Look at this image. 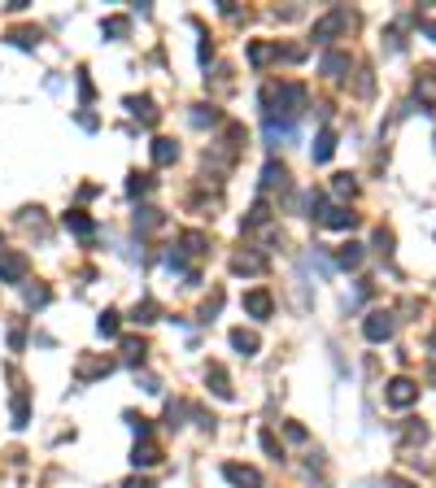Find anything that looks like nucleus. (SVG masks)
Wrapping results in <instances>:
<instances>
[{
  "label": "nucleus",
  "mask_w": 436,
  "mask_h": 488,
  "mask_svg": "<svg viewBox=\"0 0 436 488\" xmlns=\"http://www.w3.org/2000/svg\"><path fill=\"white\" fill-rule=\"evenodd\" d=\"M341 70H349V53H327L323 57V74H327V79H336Z\"/></svg>",
  "instance_id": "nucleus-13"
},
{
  "label": "nucleus",
  "mask_w": 436,
  "mask_h": 488,
  "mask_svg": "<svg viewBox=\"0 0 436 488\" xmlns=\"http://www.w3.org/2000/svg\"><path fill=\"white\" fill-rule=\"evenodd\" d=\"M179 157V144L175 140H153V162H158V166H170Z\"/></svg>",
  "instance_id": "nucleus-9"
},
{
  "label": "nucleus",
  "mask_w": 436,
  "mask_h": 488,
  "mask_svg": "<svg viewBox=\"0 0 436 488\" xmlns=\"http://www.w3.org/2000/svg\"><path fill=\"white\" fill-rule=\"evenodd\" d=\"M66 227L74 231V236H92V231H96V222H92L88 214H79V210H70V214H66Z\"/></svg>",
  "instance_id": "nucleus-11"
},
{
  "label": "nucleus",
  "mask_w": 436,
  "mask_h": 488,
  "mask_svg": "<svg viewBox=\"0 0 436 488\" xmlns=\"http://www.w3.org/2000/svg\"><path fill=\"white\" fill-rule=\"evenodd\" d=\"M415 401H419V383H415V379H406V375H397V379L389 383V405L406 410V405H415Z\"/></svg>",
  "instance_id": "nucleus-3"
},
{
  "label": "nucleus",
  "mask_w": 436,
  "mask_h": 488,
  "mask_svg": "<svg viewBox=\"0 0 436 488\" xmlns=\"http://www.w3.org/2000/svg\"><path fill=\"white\" fill-rule=\"evenodd\" d=\"M148 188H153L148 174H131V184H126V192H131V196H140V192H148Z\"/></svg>",
  "instance_id": "nucleus-24"
},
{
  "label": "nucleus",
  "mask_w": 436,
  "mask_h": 488,
  "mask_svg": "<svg viewBox=\"0 0 436 488\" xmlns=\"http://www.w3.org/2000/svg\"><path fill=\"white\" fill-rule=\"evenodd\" d=\"M336 262H341L345 270H353V266H363V244H345V249L336 253Z\"/></svg>",
  "instance_id": "nucleus-16"
},
{
  "label": "nucleus",
  "mask_w": 436,
  "mask_h": 488,
  "mask_svg": "<svg viewBox=\"0 0 436 488\" xmlns=\"http://www.w3.org/2000/svg\"><path fill=\"white\" fill-rule=\"evenodd\" d=\"M126 109H131L136 118H144L148 126L158 122V109H153V100H148V96H131V100H126Z\"/></svg>",
  "instance_id": "nucleus-8"
},
{
  "label": "nucleus",
  "mask_w": 436,
  "mask_h": 488,
  "mask_svg": "<svg viewBox=\"0 0 436 488\" xmlns=\"http://www.w3.org/2000/svg\"><path fill=\"white\" fill-rule=\"evenodd\" d=\"M9 40H13L18 48H31V44H35L40 35H35V31H9Z\"/></svg>",
  "instance_id": "nucleus-26"
},
{
  "label": "nucleus",
  "mask_w": 436,
  "mask_h": 488,
  "mask_svg": "<svg viewBox=\"0 0 436 488\" xmlns=\"http://www.w3.org/2000/svg\"><path fill=\"white\" fill-rule=\"evenodd\" d=\"M244 310H249L253 319H271V310H275V301H271V292H262V288H253V292H244Z\"/></svg>",
  "instance_id": "nucleus-6"
},
{
  "label": "nucleus",
  "mask_w": 436,
  "mask_h": 488,
  "mask_svg": "<svg viewBox=\"0 0 436 488\" xmlns=\"http://www.w3.org/2000/svg\"><path fill=\"white\" fill-rule=\"evenodd\" d=\"M423 35H432V40H436V22H423Z\"/></svg>",
  "instance_id": "nucleus-31"
},
{
  "label": "nucleus",
  "mask_w": 436,
  "mask_h": 488,
  "mask_svg": "<svg viewBox=\"0 0 436 488\" xmlns=\"http://www.w3.org/2000/svg\"><path fill=\"white\" fill-rule=\"evenodd\" d=\"M232 266H236L240 275H258V270H262V258H236Z\"/></svg>",
  "instance_id": "nucleus-23"
},
{
  "label": "nucleus",
  "mask_w": 436,
  "mask_h": 488,
  "mask_svg": "<svg viewBox=\"0 0 436 488\" xmlns=\"http://www.w3.org/2000/svg\"><path fill=\"white\" fill-rule=\"evenodd\" d=\"M331 153H336V136H331V131H319V144H314V162H331Z\"/></svg>",
  "instance_id": "nucleus-14"
},
{
  "label": "nucleus",
  "mask_w": 436,
  "mask_h": 488,
  "mask_svg": "<svg viewBox=\"0 0 436 488\" xmlns=\"http://www.w3.org/2000/svg\"><path fill=\"white\" fill-rule=\"evenodd\" d=\"M126 31H131V22H126V18H110L105 22V35H126Z\"/></svg>",
  "instance_id": "nucleus-25"
},
{
  "label": "nucleus",
  "mask_w": 436,
  "mask_h": 488,
  "mask_svg": "<svg viewBox=\"0 0 436 488\" xmlns=\"http://www.w3.org/2000/svg\"><path fill=\"white\" fill-rule=\"evenodd\" d=\"M223 475L232 480L236 488H262V475L253 471V467H240V462H227V467H223Z\"/></svg>",
  "instance_id": "nucleus-5"
},
{
  "label": "nucleus",
  "mask_w": 436,
  "mask_h": 488,
  "mask_svg": "<svg viewBox=\"0 0 436 488\" xmlns=\"http://www.w3.org/2000/svg\"><path fill=\"white\" fill-rule=\"evenodd\" d=\"M136 227H140V231L162 227V214H158V210H140V214H136Z\"/></svg>",
  "instance_id": "nucleus-19"
},
{
  "label": "nucleus",
  "mask_w": 436,
  "mask_h": 488,
  "mask_svg": "<svg viewBox=\"0 0 436 488\" xmlns=\"http://www.w3.org/2000/svg\"><path fill=\"white\" fill-rule=\"evenodd\" d=\"M323 222H327L331 231H353V227H358V214H349V210H331Z\"/></svg>",
  "instance_id": "nucleus-10"
},
{
  "label": "nucleus",
  "mask_w": 436,
  "mask_h": 488,
  "mask_svg": "<svg viewBox=\"0 0 436 488\" xmlns=\"http://www.w3.org/2000/svg\"><path fill=\"white\" fill-rule=\"evenodd\" d=\"M184 253H192V258L205 253V236H201V231H188V236H184Z\"/></svg>",
  "instance_id": "nucleus-20"
},
{
  "label": "nucleus",
  "mask_w": 436,
  "mask_h": 488,
  "mask_svg": "<svg viewBox=\"0 0 436 488\" xmlns=\"http://www.w3.org/2000/svg\"><path fill=\"white\" fill-rule=\"evenodd\" d=\"M27 279V258L22 253H0V284H22Z\"/></svg>",
  "instance_id": "nucleus-4"
},
{
  "label": "nucleus",
  "mask_w": 436,
  "mask_h": 488,
  "mask_svg": "<svg viewBox=\"0 0 436 488\" xmlns=\"http://www.w3.org/2000/svg\"><path fill=\"white\" fill-rule=\"evenodd\" d=\"M27 301H31V305H48V288H31Z\"/></svg>",
  "instance_id": "nucleus-28"
},
{
  "label": "nucleus",
  "mask_w": 436,
  "mask_h": 488,
  "mask_svg": "<svg viewBox=\"0 0 436 488\" xmlns=\"http://www.w3.org/2000/svg\"><path fill=\"white\" fill-rule=\"evenodd\" d=\"M114 371V357H100V362H83L79 367V379H96V375H110Z\"/></svg>",
  "instance_id": "nucleus-15"
},
{
  "label": "nucleus",
  "mask_w": 436,
  "mask_h": 488,
  "mask_svg": "<svg viewBox=\"0 0 436 488\" xmlns=\"http://www.w3.org/2000/svg\"><path fill=\"white\" fill-rule=\"evenodd\" d=\"M432 349H436V331H432Z\"/></svg>",
  "instance_id": "nucleus-32"
},
{
  "label": "nucleus",
  "mask_w": 436,
  "mask_h": 488,
  "mask_svg": "<svg viewBox=\"0 0 436 488\" xmlns=\"http://www.w3.org/2000/svg\"><path fill=\"white\" fill-rule=\"evenodd\" d=\"M331 188H336V196H353V192H358L353 174H336V184H331Z\"/></svg>",
  "instance_id": "nucleus-22"
},
{
  "label": "nucleus",
  "mask_w": 436,
  "mask_h": 488,
  "mask_svg": "<svg viewBox=\"0 0 436 488\" xmlns=\"http://www.w3.org/2000/svg\"><path fill=\"white\" fill-rule=\"evenodd\" d=\"M96 331L114 340V336H118V314H114V310H105V314H100V323H96Z\"/></svg>",
  "instance_id": "nucleus-18"
},
{
  "label": "nucleus",
  "mask_w": 436,
  "mask_h": 488,
  "mask_svg": "<svg viewBox=\"0 0 436 488\" xmlns=\"http://www.w3.org/2000/svg\"><path fill=\"white\" fill-rule=\"evenodd\" d=\"M262 449H266V453H279V445H275V436H271V432H262Z\"/></svg>",
  "instance_id": "nucleus-29"
},
{
  "label": "nucleus",
  "mask_w": 436,
  "mask_h": 488,
  "mask_svg": "<svg viewBox=\"0 0 436 488\" xmlns=\"http://www.w3.org/2000/svg\"><path fill=\"white\" fill-rule=\"evenodd\" d=\"M192 122H196V126H205V122H218V114H214V109H205V105H196Z\"/></svg>",
  "instance_id": "nucleus-27"
},
{
  "label": "nucleus",
  "mask_w": 436,
  "mask_h": 488,
  "mask_svg": "<svg viewBox=\"0 0 436 488\" xmlns=\"http://www.w3.org/2000/svg\"><path fill=\"white\" fill-rule=\"evenodd\" d=\"M232 345H236L240 353H258V336H253V331H244V327L232 331Z\"/></svg>",
  "instance_id": "nucleus-17"
},
{
  "label": "nucleus",
  "mask_w": 436,
  "mask_h": 488,
  "mask_svg": "<svg viewBox=\"0 0 436 488\" xmlns=\"http://www.w3.org/2000/svg\"><path fill=\"white\" fill-rule=\"evenodd\" d=\"M158 458H162V453H158V445H148V441H144V445H136V453H131L136 467H158Z\"/></svg>",
  "instance_id": "nucleus-12"
},
{
  "label": "nucleus",
  "mask_w": 436,
  "mask_h": 488,
  "mask_svg": "<svg viewBox=\"0 0 436 488\" xmlns=\"http://www.w3.org/2000/svg\"><path fill=\"white\" fill-rule=\"evenodd\" d=\"M349 22H353V18H349V9H331L327 18H319V22H314V40H323V44H327L331 35L349 31Z\"/></svg>",
  "instance_id": "nucleus-1"
},
{
  "label": "nucleus",
  "mask_w": 436,
  "mask_h": 488,
  "mask_svg": "<svg viewBox=\"0 0 436 488\" xmlns=\"http://www.w3.org/2000/svg\"><path fill=\"white\" fill-rule=\"evenodd\" d=\"M205 383H210V388H214L223 401H232V379H227V371H223L218 362H210V367H205Z\"/></svg>",
  "instance_id": "nucleus-7"
},
{
  "label": "nucleus",
  "mask_w": 436,
  "mask_h": 488,
  "mask_svg": "<svg viewBox=\"0 0 436 488\" xmlns=\"http://www.w3.org/2000/svg\"><path fill=\"white\" fill-rule=\"evenodd\" d=\"M363 336H367L371 345H384V340L393 336V314H384V310L367 314V323H363Z\"/></svg>",
  "instance_id": "nucleus-2"
},
{
  "label": "nucleus",
  "mask_w": 436,
  "mask_h": 488,
  "mask_svg": "<svg viewBox=\"0 0 436 488\" xmlns=\"http://www.w3.org/2000/svg\"><path fill=\"white\" fill-rule=\"evenodd\" d=\"M136 323H158V305L153 301H144V305H136V314H131Z\"/></svg>",
  "instance_id": "nucleus-21"
},
{
  "label": "nucleus",
  "mask_w": 436,
  "mask_h": 488,
  "mask_svg": "<svg viewBox=\"0 0 436 488\" xmlns=\"http://www.w3.org/2000/svg\"><path fill=\"white\" fill-rule=\"evenodd\" d=\"M122 488H153V484H148V480H126Z\"/></svg>",
  "instance_id": "nucleus-30"
}]
</instances>
